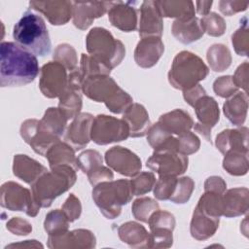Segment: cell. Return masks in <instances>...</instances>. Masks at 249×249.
<instances>
[{"label":"cell","instance_id":"6da1fadb","mask_svg":"<svg viewBox=\"0 0 249 249\" xmlns=\"http://www.w3.org/2000/svg\"><path fill=\"white\" fill-rule=\"evenodd\" d=\"M0 85L21 87L35 80L39 74L36 55L14 42H2L0 46Z\"/></svg>","mask_w":249,"mask_h":249},{"label":"cell","instance_id":"7a4b0ae2","mask_svg":"<svg viewBox=\"0 0 249 249\" xmlns=\"http://www.w3.org/2000/svg\"><path fill=\"white\" fill-rule=\"evenodd\" d=\"M15 42L36 56L50 53L52 43L48 28L41 16L26 11L15 24L13 30Z\"/></svg>","mask_w":249,"mask_h":249},{"label":"cell","instance_id":"3957f363","mask_svg":"<svg viewBox=\"0 0 249 249\" xmlns=\"http://www.w3.org/2000/svg\"><path fill=\"white\" fill-rule=\"evenodd\" d=\"M76 171L72 166L59 165L40 176L31 185V192L38 205L49 207L57 196L68 191L76 182Z\"/></svg>","mask_w":249,"mask_h":249},{"label":"cell","instance_id":"277c9868","mask_svg":"<svg viewBox=\"0 0 249 249\" xmlns=\"http://www.w3.org/2000/svg\"><path fill=\"white\" fill-rule=\"evenodd\" d=\"M209 69L196 54L182 51L176 54L168 72L170 85L181 90H187L206 78Z\"/></svg>","mask_w":249,"mask_h":249},{"label":"cell","instance_id":"5b68a950","mask_svg":"<svg viewBox=\"0 0 249 249\" xmlns=\"http://www.w3.org/2000/svg\"><path fill=\"white\" fill-rule=\"evenodd\" d=\"M129 180L105 181L94 186L92 198L100 212L107 219H115L121 214L122 206L132 198Z\"/></svg>","mask_w":249,"mask_h":249},{"label":"cell","instance_id":"8992f818","mask_svg":"<svg viewBox=\"0 0 249 249\" xmlns=\"http://www.w3.org/2000/svg\"><path fill=\"white\" fill-rule=\"evenodd\" d=\"M88 53L106 64L111 70L118 66L125 54L124 44L103 27H93L87 35Z\"/></svg>","mask_w":249,"mask_h":249},{"label":"cell","instance_id":"52a82bcc","mask_svg":"<svg viewBox=\"0 0 249 249\" xmlns=\"http://www.w3.org/2000/svg\"><path fill=\"white\" fill-rule=\"evenodd\" d=\"M129 128L126 123L112 116L98 115L93 119L90 140L97 145H106L127 139Z\"/></svg>","mask_w":249,"mask_h":249},{"label":"cell","instance_id":"ba28073f","mask_svg":"<svg viewBox=\"0 0 249 249\" xmlns=\"http://www.w3.org/2000/svg\"><path fill=\"white\" fill-rule=\"evenodd\" d=\"M1 206L12 211H23L30 217H35L40 209L32 192L11 181L1 187Z\"/></svg>","mask_w":249,"mask_h":249},{"label":"cell","instance_id":"9c48e42d","mask_svg":"<svg viewBox=\"0 0 249 249\" xmlns=\"http://www.w3.org/2000/svg\"><path fill=\"white\" fill-rule=\"evenodd\" d=\"M188 156L175 151H155L147 160L146 165L153 172L161 176H175L183 174L188 168Z\"/></svg>","mask_w":249,"mask_h":249},{"label":"cell","instance_id":"30bf717a","mask_svg":"<svg viewBox=\"0 0 249 249\" xmlns=\"http://www.w3.org/2000/svg\"><path fill=\"white\" fill-rule=\"evenodd\" d=\"M68 86L66 68L57 61H50L41 68L39 88L41 92L49 97H60Z\"/></svg>","mask_w":249,"mask_h":249},{"label":"cell","instance_id":"8fae6325","mask_svg":"<svg viewBox=\"0 0 249 249\" xmlns=\"http://www.w3.org/2000/svg\"><path fill=\"white\" fill-rule=\"evenodd\" d=\"M192 107L195 108L197 118L195 130L211 143V128L215 126L220 119L218 103L213 97L205 93L196 100Z\"/></svg>","mask_w":249,"mask_h":249},{"label":"cell","instance_id":"7c38bea8","mask_svg":"<svg viewBox=\"0 0 249 249\" xmlns=\"http://www.w3.org/2000/svg\"><path fill=\"white\" fill-rule=\"evenodd\" d=\"M105 161L110 168L127 177H133L139 173L142 167L141 160L138 156L121 146L109 149L105 154Z\"/></svg>","mask_w":249,"mask_h":249},{"label":"cell","instance_id":"4fadbf2b","mask_svg":"<svg viewBox=\"0 0 249 249\" xmlns=\"http://www.w3.org/2000/svg\"><path fill=\"white\" fill-rule=\"evenodd\" d=\"M20 135L37 154L44 157L55 143L60 141L59 138L41 130L39 128V121L35 119L26 120L21 124Z\"/></svg>","mask_w":249,"mask_h":249},{"label":"cell","instance_id":"5bb4252c","mask_svg":"<svg viewBox=\"0 0 249 249\" xmlns=\"http://www.w3.org/2000/svg\"><path fill=\"white\" fill-rule=\"evenodd\" d=\"M72 3L73 23L81 30L90 26L92 21L108 12L112 5V2L104 1H74Z\"/></svg>","mask_w":249,"mask_h":249},{"label":"cell","instance_id":"9a60e30c","mask_svg":"<svg viewBox=\"0 0 249 249\" xmlns=\"http://www.w3.org/2000/svg\"><path fill=\"white\" fill-rule=\"evenodd\" d=\"M93 119V116L89 113H80L68 126L64 140L75 152L86 148L89 144Z\"/></svg>","mask_w":249,"mask_h":249},{"label":"cell","instance_id":"2e32d148","mask_svg":"<svg viewBox=\"0 0 249 249\" xmlns=\"http://www.w3.org/2000/svg\"><path fill=\"white\" fill-rule=\"evenodd\" d=\"M163 30L162 17L158 8L157 2L148 0L141 4L138 33L141 38L159 37Z\"/></svg>","mask_w":249,"mask_h":249},{"label":"cell","instance_id":"e0dca14e","mask_svg":"<svg viewBox=\"0 0 249 249\" xmlns=\"http://www.w3.org/2000/svg\"><path fill=\"white\" fill-rule=\"evenodd\" d=\"M120 89L118 84L109 75L90 76L84 80L82 91L91 100L107 102Z\"/></svg>","mask_w":249,"mask_h":249},{"label":"cell","instance_id":"ac0fdd59","mask_svg":"<svg viewBox=\"0 0 249 249\" xmlns=\"http://www.w3.org/2000/svg\"><path fill=\"white\" fill-rule=\"evenodd\" d=\"M29 6L43 14L53 25H62L72 18L73 3L71 1H30Z\"/></svg>","mask_w":249,"mask_h":249},{"label":"cell","instance_id":"d6986e66","mask_svg":"<svg viewBox=\"0 0 249 249\" xmlns=\"http://www.w3.org/2000/svg\"><path fill=\"white\" fill-rule=\"evenodd\" d=\"M136 2H112L108 10V18L111 24L120 30L129 32L137 28Z\"/></svg>","mask_w":249,"mask_h":249},{"label":"cell","instance_id":"ffe728a7","mask_svg":"<svg viewBox=\"0 0 249 249\" xmlns=\"http://www.w3.org/2000/svg\"><path fill=\"white\" fill-rule=\"evenodd\" d=\"M164 52V45L159 37L141 38L134 51V60L142 68L153 67Z\"/></svg>","mask_w":249,"mask_h":249},{"label":"cell","instance_id":"44dd1931","mask_svg":"<svg viewBox=\"0 0 249 249\" xmlns=\"http://www.w3.org/2000/svg\"><path fill=\"white\" fill-rule=\"evenodd\" d=\"M95 237L87 230H75L65 231L58 235H49L48 246L50 248L64 247H94Z\"/></svg>","mask_w":249,"mask_h":249},{"label":"cell","instance_id":"7402d4cb","mask_svg":"<svg viewBox=\"0 0 249 249\" xmlns=\"http://www.w3.org/2000/svg\"><path fill=\"white\" fill-rule=\"evenodd\" d=\"M216 147L223 155L231 151L248 153V128L223 130L216 137Z\"/></svg>","mask_w":249,"mask_h":249},{"label":"cell","instance_id":"603a6c76","mask_svg":"<svg viewBox=\"0 0 249 249\" xmlns=\"http://www.w3.org/2000/svg\"><path fill=\"white\" fill-rule=\"evenodd\" d=\"M129 128V136L142 137L146 135L152 126L148 112L141 104H131L123 114L122 118Z\"/></svg>","mask_w":249,"mask_h":249},{"label":"cell","instance_id":"cb8c5ba5","mask_svg":"<svg viewBox=\"0 0 249 249\" xmlns=\"http://www.w3.org/2000/svg\"><path fill=\"white\" fill-rule=\"evenodd\" d=\"M47 171L48 170L44 165L26 155H16L14 157V175L29 185H32Z\"/></svg>","mask_w":249,"mask_h":249},{"label":"cell","instance_id":"d4e9b609","mask_svg":"<svg viewBox=\"0 0 249 249\" xmlns=\"http://www.w3.org/2000/svg\"><path fill=\"white\" fill-rule=\"evenodd\" d=\"M248 189L234 188L223 194V216H240L248 210Z\"/></svg>","mask_w":249,"mask_h":249},{"label":"cell","instance_id":"484cf974","mask_svg":"<svg viewBox=\"0 0 249 249\" xmlns=\"http://www.w3.org/2000/svg\"><path fill=\"white\" fill-rule=\"evenodd\" d=\"M158 123L169 133L177 136L190 131L194 125V121L190 114L182 109H175L161 115Z\"/></svg>","mask_w":249,"mask_h":249},{"label":"cell","instance_id":"4316f807","mask_svg":"<svg viewBox=\"0 0 249 249\" xmlns=\"http://www.w3.org/2000/svg\"><path fill=\"white\" fill-rule=\"evenodd\" d=\"M248 109V95L246 92L236 91L223 105V111L227 119L235 125L244 124Z\"/></svg>","mask_w":249,"mask_h":249},{"label":"cell","instance_id":"83f0119b","mask_svg":"<svg viewBox=\"0 0 249 249\" xmlns=\"http://www.w3.org/2000/svg\"><path fill=\"white\" fill-rule=\"evenodd\" d=\"M220 219L212 218L195 208L191 221V235L197 240H205L211 237L219 227Z\"/></svg>","mask_w":249,"mask_h":249},{"label":"cell","instance_id":"f1b7e54d","mask_svg":"<svg viewBox=\"0 0 249 249\" xmlns=\"http://www.w3.org/2000/svg\"><path fill=\"white\" fill-rule=\"evenodd\" d=\"M172 35L183 44H191L199 40L204 34L200 19L195 17L186 21L175 20L171 27Z\"/></svg>","mask_w":249,"mask_h":249},{"label":"cell","instance_id":"f546056e","mask_svg":"<svg viewBox=\"0 0 249 249\" xmlns=\"http://www.w3.org/2000/svg\"><path fill=\"white\" fill-rule=\"evenodd\" d=\"M162 18H175L176 20H190L195 18V7L192 1L163 0L156 1Z\"/></svg>","mask_w":249,"mask_h":249},{"label":"cell","instance_id":"4dcf8cb0","mask_svg":"<svg viewBox=\"0 0 249 249\" xmlns=\"http://www.w3.org/2000/svg\"><path fill=\"white\" fill-rule=\"evenodd\" d=\"M120 238L131 247H149L150 233L136 222H126L118 230Z\"/></svg>","mask_w":249,"mask_h":249},{"label":"cell","instance_id":"1f68e13d","mask_svg":"<svg viewBox=\"0 0 249 249\" xmlns=\"http://www.w3.org/2000/svg\"><path fill=\"white\" fill-rule=\"evenodd\" d=\"M67 121L68 119L58 107H51L47 109L43 118L39 121V128L60 139L64 133Z\"/></svg>","mask_w":249,"mask_h":249},{"label":"cell","instance_id":"d6a6232c","mask_svg":"<svg viewBox=\"0 0 249 249\" xmlns=\"http://www.w3.org/2000/svg\"><path fill=\"white\" fill-rule=\"evenodd\" d=\"M45 157L48 159L51 168L59 165H69L76 170L79 169L77 166V158H75V151L66 142L59 141L55 143L47 152Z\"/></svg>","mask_w":249,"mask_h":249},{"label":"cell","instance_id":"836d02e7","mask_svg":"<svg viewBox=\"0 0 249 249\" xmlns=\"http://www.w3.org/2000/svg\"><path fill=\"white\" fill-rule=\"evenodd\" d=\"M147 141L155 151L177 152V139L159 123L152 124L147 133Z\"/></svg>","mask_w":249,"mask_h":249},{"label":"cell","instance_id":"e575fe53","mask_svg":"<svg viewBox=\"0 0 249 249\" xmlns=\"http://www.w3.org/2000/svg\"><path fill=\"white\" fill-rule=\"evenodd\" d=\"M82 90L67 88L63 94L59 97L58 108L66 116L68 120L74 119L80 114L82 109Z\"/></svg>","mask_w":249,"mask_h":249},{"label":"cell","instance_id":"d590c367","mask_svg":"<svg viewBox=\"0 0 249 249\" xmlns=\"http://www.w3.org/2000/svg\"><path fill=\"white\" fill-rule=\"evenodd\" d=\"M210 68L216 72L226 70L231 63L230 50L222 44H214L207 50L206 54Z\"/></svg>","mask_w":249,"mask_h":249},{"label":"cell","instance_id":"8d00e7d4","mask_svg":"<svg viewBox=\"0 0 249 249\" xmlns=\"http://www.w3.org/2000/svg\"><path fill=\"white\" fill-rule=\"evenodd\" d=\"M223 167L234 176L244 175L248 171V153L231 151L225 154Z\"/></svg>","mask_w":249,"mask_h":249},{"label":"cell","instance_id":"74e56055","mask_svg":"<svg viewBox=\"0 0 249 249\" xmlns=\"http://www.w3.org/2000/svg\"><path fill=\"white\" fill-rule=\"evenodd\" d=\"M69 222L62 209H55L46 215L44 228L49 235H58L68 231Z\"/></svg>","mask_w":249,"mask_h":249},{"label":"cell","instance_id":"f35d334b","mask_svg":"<svg viewBox=\"0 0 249 249\" xmlns=\"http://www.w3.org/2000/svg\"><path fill=\"white\" fill-rule=\"evenodd\" d=\"M80 71L83 76V80L96 75H109L111 69L90 54L82 53L80 62Z\"/></svg>","mask_w":249,"mask_h":249},{"label":"cell","instance_id":"ab89813d","mask_svg":"<svg viewBox=\"0 0 249 249\" xmlns=\"http://www.w3.org/2000/svg\"><path fill=\"white\" fill-rule=\"evenodd\" d=\"M132 214L135 219L148 223L150 216L160 209L159 203L151 197H140L134 200L132 204Z\"/></svg>","mask_w":249,"mask_h":249},{"label":"cell","instance_id":"60d3db41","mask_svg":"<svg viewBox=\"0 0 249 249\" xmlns=\"http://www.w3.org/2000/svg\"><path fill=\"white\" fill-rule=\"evenodd\" d=\"M194 189L195 182L193 181V179L187 176L178 178L174 192L169 200L178 204L186 203L190 199Z\"/></svg>","mask_w":249,"mask_h":249},{"label":"cell","instance_id":"b9f144b4","mask_svg":"<svg viewBox=\"0 0 249 249\" xmlns=\"http://www.w3.org/2000/svg\"><path fill=\"white\" fill-rule=\"evenodd\" d=\"M53 59L62 64L66 70L72 71L77 68V55L74 48L68 44H60L53 53Z\"/></svg>","mask_w":249,"mask_h":249},{"label":"cell","instance_id":"7bdbcfd3","mask_svg":"<svg viewBox=\"0 0 249 249\" xmlns=\"http://www.w3.org/2000/svg\"><path fill=\"white\" fill-rule=\"evenodd\" d=\"M102 165V157L95 150H86L77 158V166L85 174L97 169Z\"/></svg>","mask_w":249,"mask_h":249},{"label":"cell","instance_id":"ee69618b","mask_svg":"<svg viewBox=\"0 0 249 249\" xmlns=\"http://www.w3.org/2000/svg\"><path fill=\"white\" fill-rule=\"evenodd\" d=\"M129 181L133 196H141L149 193L154 188L156 178L153 172H140Z\"/></svg>","mask_w":249,"mask_h":249},{"label":"cell","instance_id":"f6af8a7d","mask_svg":"<svg viewBox=\"0 0 249 249\" xmlns=\"http://www.w3.org/2000/svg\"><path fill=\"white\" fill-rule=\"evenodd\" d=\"M201 26L207 34L211 36H221L225 33L226 22L224 18L216 13H208L200 18Z\"/></svg>","mask_w":249,"mask_h":249},{"label":"cell","instance_id":"bcb514c9","mask_svg":"<svg viewBox=\"0 0 249 249\" xmlns=\"http://www.w3.org/2000/svg\"><path fill=\"white\" fill-rule=\"evenodd\" d=\"M177 177L175 176H161L158 179L154 186V195L160 200H167L171 197L176 183Z\"/></svg>","mask_w":249,"mask_h":249},{"label":"cell","instance_id":"7dc6e473","mask_svg":"<svg viewBox=\"0 0 249 249\" xmlns=\"http://www.w3.org/2000/svg\"><path fill=\"white\" fill-rule=\"evenodd\" d=\"M176 139H177V152L182 155L189 156L191 154L196 153L199 149L200 141L198 137L191 131L178 135Z\"/></svg>","mask_w":249,"mask_h":249},{"label":"cell","instance_id":"c3c4849f","mask_svg":"<svg viewBox=\"0 0 249 249\" xmlns=\"http://www.w3.org/2000/svg\"><path fill=\"white\" fill-rule=\"evenodd\" d=\"M131 104H132V97L121 88L107 102H105L106 107L111 112L116 114L124 113Z\"/></svg>","mask_w":249,"mask_h":249},{"label":"cell","instance_id":"681fc988","mask_svg":"<svg viewBox=\"0 0 249 249\" xmlns=\"http://www.w3.org/2000/svg\"><path fill=\"white\" fill-rule=\"evenodd\" d=\"M148 224L151 231L155 229H168L173 231L175 227V219L171 213L159 209L150 216Z\"/></svg>","mask_w":249,"mask_h":249},{"label":"cell","instance_id":"f907efd6","mask_svg":"<svg viewBox=\"0 0 249 249\" xmlns=\"http://www.w3.org/2000/svg\"><path fill=\"white\" fill-rule=\"evenodd\" d=\"M249 34L247 27V19L244 18L243 24L232 34L231 42L234 47L236 53L239 55H247L248 53V44H249Z\"/></svg>","mask_w":249,"mask_h":249},{"label":"cell","instance_id":"816d5d0a","mask_svg":"<svg viewBox=\"0 0 249 249\" xmlns=\"http://www.w3.org/2000/svg\"><path fill=\"white\" fill-rule=\"evenodd\" d=\"M215 93L221 97H230L237 90V87L232 81L231 76H222L215 80L213 84Z\"/></svg>","mask_w":249,"mask_h":249},{"label":"cell","instance_id":"f5cc1de1","mask_svg":"<svg viewBox=\"0 0 249 249\" xmlns=\"http://www.w3.org/2000/svg\"><path fill=\"white\" fill-rule=\"evenodd\" d=\"M62 211L65 213L70 222H74L75 220L79 219L82 206L79 198H77L74 194H70V196L67 197L64 204L62 205Z\"/></svg>","mask_w":249,"mask_h":249},{"label":"cell","instance_id":"db71d44e","mask_svg":"<svg viewBox=\"0 0 249 249\" xmlns=\"http://www.w3.org/2000/svg\"><path fill=\"white\" fill-rule=\"evenodd\" d=\"M7 229L14 234L18 235H27L32 231L31 225L20 217L12 218L7 223Z\"/></svg>","mask_w":249,"mask_h":249},{"label":"cell","instance_id":"11a10c76","mask_svg":"<svg viewBox=\"0 0 249 249\" xmlns=\"http://www.w3.org/2000/svg\"><path fill=\"white\" fill-rule=\"evenodd\" d=\"M248 2L243 1H220L219 10L225 16H232L235 13L245 11L248 7Z\"/></svg>","mask_w":249,"mask_h":249},{"label":"cell","instance_id":"9f6ffc18","mask_svg":"<svg viewBox=\"0 0 249 249\" xmlns=\"http://www.w3.org/2000/svg\"><path fill=\"white\" fill-rule=\"evenodd\" d=\"M113 172L108 167L101 165L97 169L89 172L88 174V178L89 183L92 186H96L97 184L105 181H111L113 179Z\"/></svg>","mask_w":249,"mask_h":249},{"label":"cell","instance_id":"6f0895ef","mask_svg":"<svg viewBox=\"0 0 249 249\" xmlns=\"http://www.w3.org/2000/svg\"><path fill=\"white\" fill-rule=\"evenodd\" d=\"M232 81L237 88L244 89V92L247 91V82H248V62L244 61L241 65L238 66L234 75L232 76Z\"/></svg>","mask_w":249,"mask_h":249},{"label":"cell","instance_id":"680465c9","mask_svg":"<svg viewBox=\"0 0 249 249\" xmlns=\"http://www.w3.org/2000/svg\"><path fill=\"white\" fill-rule=\"evenodd\" d=\"M227 185L225 181L219 176H211L206 179L204 183V191H213L220 194L226 192Z\"/></svg>","mask_w":249,"mask_h":249},{"label":"cell","instance_id":"91938a15","mask_svg":"<svg viewBox=\"0 0 249 249\" xmlns=\"http://www.w3.org/2000/svg\"><path fill=\"white\" fill-rule=\"evenodd\" d=\"M206 91L205 89L198 84L187 90H184L183 91V96H184V99L185 101L193 106V104L196 102V100H197L200 96H202L203 94H205Z\"/></svg>","mask_w":249,"mask_h":249},{"label":"cell","instance_id":"94428289","mask_svg":"<svg viewBox=\"0 0 249 249\" xmlns=\"http://www.w3.org/2000/svg\"><path fill=\"white\" fill-rule=\"evenodd\" d=\"M212 1H197L196 2V12L201 16H206L208 13H210V8L212 6Z\"/></svg>","mask_w":249,"mask_h":249}]
</instances>
